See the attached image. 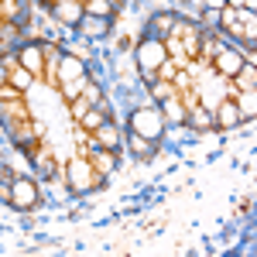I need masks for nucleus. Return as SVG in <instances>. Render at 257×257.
Listing matches in <instances>:
<instances>
[{"instance_id":"obj_28","label":"nucleus","mask_w":257,"mask_h":257,"mask_svg":"<svg viewBox=\"0 0 257 257\" xmlns=\"http://www.w3.org/2000/svg\"><path fill=\"white\" fill-rule=\"evenodd\" d=\"M38 4H48V7H55V4H59V0H38Z\"/></svg>"},{"instance_id":"obj_11","label":"nucleus","mask_w":257,"mask_h":257,"mask_svg":"<svg viewBox=\"0 0 257 257\" xmlns=\"http://www.w3.org/2000/svg\"><path fill=\"white\" fill-rule=\"evenodd\" d=\"M127 148H131V155H134V158L138 161H148V158H155V148H158V141H151V138H141V134H134V131H131V134H127Z\"/></svg>"},{"instance_id":"obj_13","label":"nucleus","mask_w":257,"mask_h":257,"mask_svg":"<svg viewBox=\"0 0 257 257\" xmlns=\"http://www.w3.org/2000/svg\"><path fill=\"white\" fill-rule=\"evenodd\" d=\"M82 38H106L110 35V18H96V14H86L79 24Z\"/></svg>"},{"instance_id":"obj_24","label":"nucleus","mask_w":257,"mask_h":257,"mask_svg":"<svg viewBox=\"0 0 257 257\" xmlns=\"http://www.w3.org/2000/svg\"><path fill=\"white\" fill-rule=\"evenodd\" d=\"M202 18L209 28H223V11H209V7H202Z\"/></svg>"},{"instance_id":"obj_22","label":"nucleus","mask_w":257,"mask_h":257,"mask_svg":"<svg viewBox=\"0 0 257 257\" xmlns=\"http://www.w3.org/2000/svg\"><path fill=\"white\" fill-rule=\"evenodd\" d=\"M86 14H96V18H113V4H110V0H89V4H86Z\"/></svg>"},{"instance_id":"obj_23","label":"nucleus","mask_w":257,"mask_h":257,"mask_svg":"<svg viewBox=\"0 0 257 257\" xmlns=\"http://www.w3.org/2000/svg\"><path fill=\"white\" fill-rule=\"evenodd\" d=\"M82 99L93 106V103H103V89H99L96 82H86V93H82Z\"/></svg>"},{"instance_id":"obj_16","label":"nucleus","mask_w":257,"mask_h":257,"mask_svg":"<svg viewBox=\"0 0 257 257\" xmlns=\"http://www.w3.org/2000/svg\"><path fill=\"white\" fill-rule=\"evenodd\" d=\"M86 76L82 79H69V82H59V96H62V103H76V99L86 93Z\"/></svg>"},{"instance_id":"obj_5","label":"nucleus","mask_w":257,"mask_h":257,"mask_svg":"<svg viewBox=\"0 0 257 257\" xmlns=\"http://www.w3.org/2000/svg\"><path fill=\"white\" fill-rule=\"evenodd\" d=\"M18 62L35 76V79H41V76H45V65H48V59H45V45H38V41L24 45V48L18 52Z\"/></svg>"},{"instance_id":"obj_10","label":"nucleus","mask_w":257,"mask_h":257,"mask_svg":"<svg viewBox=\"0 0 257 257\" xmlns=\"http://www.w3.org/2000/svg\"><path fill=\"white\" fill-rule=\"evenodd\" d=\"M86 158L96 165L99 175H110V172H113V151H110V148H99L96 141H89V148H86Z\"/></svg>"},{"instance_id":"obj_19","label":"nucleus","mask_w":257,"mask_h":257,"mask_svg":"<svg viewBox=\"0 0 257 257\" xmlns=\"http://www.w3.org/2000/svg\"><path fill=\"white\" fill-rule=\"evenodd\" d=\"M237 103H240V113H243V120L257 117V89H243V93L237 96Z\"/></svg>"},{"instance_id":"obj_27","label":"nucleus","mask_w":257,"mask_h":257,"mask_svg":"<svg viewBox=\"0 0 257 257\" xmlns=\"http://www.w3.org/2000/svg\"><path fill=\"white\" fill-rule=\"evenodd\" d=\"M202 7H209V11H223V7H230V0H202Z\"/></svg>"},{"instance_id":"obj_26","label":"nucleus","mask_w":257,"mask_h":257,"mask_svg":"<svg viewBox=\"0 0 257 257\" xmlns=\"http://www.w3.org/2000/svg\"><path fill=\"white\" fill-rule=\"evenodd\" d=\"M158 76H161V79H172V76H178V69L172 65V62H165V65L158 69Z\"/></svg>"},{"instance_id":"obj_25","label":"nucleus","mask_w":257,"mask_h":257,"mask_svg":"<svg viewBox=\"0 0 257 257\" xmlns=\"http://www.w3.org/2000/svg\"><path fill=\"white\" fill-rule=\"evenodd\" d=\"M0 14H4V24H11V18L18 14V0H4V11Z\"/></svg>"},{"instance_id":"obj_20","label":"nucleus","mask_w":257,"mask_h":257,"mask_svg":"<svg viewBox=\"0 0 257 257\" xmlns=\"http://www.w3.org/2000/svg\"><path fill=\"white\" fill-rule=\"evenodd\" d=\"M175 93H178V86H175L172 79H155V82H151V96L158 99V103H165V99H172Z\"/></svg>"},{"instance_id":"obj_18","label":"nucleus","mask_w":257,"mask_h":257,"mask_svg":"<svg viewBox=\"0 0 257 257\" xmlns=\"http://www.w3.org/2000/svg\"><path fill=\"white\" fill-rule=\"evenodd\" d=\"M233 82H237V89H240V93H243V89H257V69L250 65V62H247V65L240 69L237 76H233Z\"/></svg>"},{"instance_id":"obj_29","label":"nucleus","mask_w":257,"mask_h":257,"mask_svg":"<svg viewBox=\"0 0 257 257\" xmlns=\"http://www.w3.org/2000/svg\"><path fill=\"white\" fill-rule=\"evenodd\" d=\"M82 4H89V0H82Z\"/></svg>"},{"instance_id":"obj_12","label":"nucleus","mask_w":257,"mask_h":257,"mask_svg":"<svg viewBox=\"0 0 257 257\" xmlns=\"http://www.w3.org/2000/svg\"><path fill=\"white\" fill-rule=\"evenodd\" d=\"M185 123L196 127V131H209V127H216V113H213V106L199 103V106H189V120Z\"/></svg>"},{"instance_id":"obj_9","label":"nucleus","mask_w":257,"mask_h":257,"mask_svg":"<svg viewBox=\"0 0 257 257\" xmlns=\"http://www.w3.org/2000/svg\"><path fill=\"white\" fill-rule=\"evenodd\" d=\"M86 76V62L79 55H62L59 69H55V82H69V79H82Z\"/></svg>"},{"instance_id":"obj_21","label":"nucleus","mask_w":257,"mask_h":257,"mask_svg":"<svg viewBox=\"0 0 257 257\" xmlns=\"http://www.w3.org/2000/svg\"><path fill=\"white\" fill-rule=\"evenodd\" d=\"M151 28H155V38L172 35V31H175V14H155V18H151Z\"/></svg>"},{"instance_id":"obj_1","label":"nucleus","mask_w":257,"mask_h":257,"mask_svg":"<svg viewBox=\"0 0 257 257\" xmlns=\"http://www.w3.org/2000/svg\"><path fill=\"white\" fill-rule=\"evenodd\" d=\"M134 55H138V69H141V76L148 82H155L158 79V69L168 62V45H165V38H144L134 48Z\"/></svg>"},{"instance_id":"obj_6","label":"nucleus","mask_w":257,"mask_h":257,"mask_svg":"<svg viewBox=\"0 0 257 257\" xmlns=\"http://www.w3.org/2000/svg\"><path fill=\"white\" fill-rule=\"evenodd\" d=\"M213 113H216V127L219 131H233V127H240L243 123V113H240V103L230 96H223L213 106Z\"/></svg>"},{"instance_id":"obj_17","label":"nucleus","mask_w":257,"mask_h":257,"mask_svg":"<svg viewBox=\"0 0 257 257\" xmlns=\"http://www.w3.org/2000/svg\"><path fill=\"white\" fill-rule=\"evenodd\" d=\"M103 123H106V106H103V103H99L96 110H86V117L79 120L82 131H96V127H103Z\"/></svg>"},{"instance_id":"obj_4","label":"nucleus","mask_w":257,"mask_h":257,"mask_svg":"<svg viewBox=\"0 0 257 257\" xmlns=\"http://www.w3.org/2000/svg\"><path fill=\"white\" fill-rule=\"evenodd\" d=\"M4 199L14 206V209H21V213H28V209H35L38 206V182L35 178H14L11 182V189H4Z\"/></svg>"},{"instance_id":"obj_7","label":"nucleus","mask_w":257,"mask_h":257,"mask_svg":"<svg viewBox=\"0 0 257 257\" xmlns=\"http://www.w3.org/2000/svg\"><path fill=\"white\" fill-rule=\"evenodd\" d=\"M52 14H55V21L65 24V28H79L82 18H86V4H82V0H59V4L52 7Z\"/></svg>"},{"instance_id":"obj_2","label":"nucleus","mask_w":257,"mask_h":257,"mask_svg":"<svg viewBox=\"0 0 257 257\" xmlns=\"http://www.w3.org/2000/svg\"><path fill=\"white\" fill-rule=\"evenodd\" d=\"M65 182H69V189H72L76 196H82V192L99 189V185H103V175L96 172V165L89 158H72L65 165Z\"/></svg>"},{"instance_id":"obj_8","label":"nucleus","mask_w":257,"mask_h":257,"mask_svg":"<svg viewBox=\"0 0 257 257\" xmlns=\"http://www.w3.org/2000/svg\"><path fill=\"white\" fill-rule=\"evenodd\" d=\"M243 65H247V59H243L240 52H230V48H219L216 55H213V69H216L223 79H233Z\"/></svg>"},{"instance_id":"obj_14","label":"nucleus","mask_w":257,"mask_h":257,"mask_svg":"<svg viewBox=\"0 0 257 257\" xmlns=\"http://www.w3.org/2000/svg\"><path fill=\"white\" fill-rule=\"evenodd\" d=\"M161 113H165L168 123H185V120H189V106H185L182 96L175 93L172 99H165V103H161Z\"/></svg>"},{"instance_id":"obj_15","label":"nucleus","mask_w":257,"mask_h":257,"mask_svg":"<svg viewBox=\"0 0 257 257\" xmlns=\"http://www.w3.org/2000/svg\"><path fill=\"white\" fill-rule=\"evenodd\" d=\"M93 141H96L99 148H110V151H120V131L113 127V123H110V120H106L103 127H96V131H93Z\"/></svg>"},{"instance_id":"obj_3","label":"nucleus","mask_w":257,"mask_h":257,"mask_svg":"<svg viewBox=\"0 0 257 257\" xmlns=\"http://www.w3.org/2000/svg\"><path fill=\"white\" fill-rule=\"evenodd\" d=\"M165 113L161 110H155V106H144V110H134L131 113V131L134 134H141V138H151V141H161V134H165Z\"/></svg>"}]
</instances>
